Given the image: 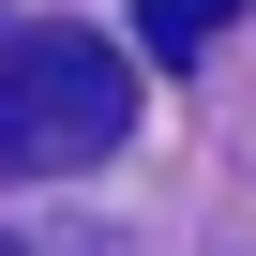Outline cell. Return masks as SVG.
Here are the masks:
<instances>
[{"label": "cell", "instance_id": "cell-2", "mask_svg": "<svg viewBox=\"0 0 256 256\" xmlns=\"http://www.w3.org/2000/svg\"><path fill=\"white\" fill-rule=\"evenodd\" d=\"M226 16H241V0H136V46L181 76V60H211V46H226Z\"/></svg>", "mask_w": 256, "mask_h": 256}, {"label": "cell", "instance_id": "cell-1", "mask_svg": "<svg viewBox=\"0 0 256 256\" xmlns=\"http://www.w3.org/2000/svg\"><path fill=\"white\" fill-rule=\"evenodd\" d=\"M136 136V60L76 16H16L0 30V181H76Z\"/></svg>", "mask_w": 256, "mask_h": 256}]
</instances>
